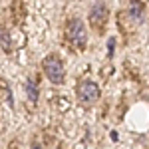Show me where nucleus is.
I'll return each instance as SVG.
<instances>
[{
	"label": "nucleus",
	"instance_id": "1",
	"mask_svg": "<svg viewBox=\"0 0 149 149\" xmlns=\"http://www.w3.org/2000/svg\"><path fill=\"white\" fill-rule=\"evenodd\" d=\"M42 70H44V76L48 78L50 84L54 86H62L66 80V70H64V62L56 56V54H48L42 60Z\"/></svg>",
	"mask_w": 149,
	"mask_h": 149
},
{
	"label": "nucleus",
	"instance_id": "2",
	"mask_svg": "<svg viewBox=\"0 0 149 149\" xmlns=\"http://www.w3.org/2000/svg\"><path fill=\"white\" fill-rule=\"evenodd\" d=\"M66 38H68V42L74 48L84 50L86 44H88V30H86V24L81 22L80 18H72V20H68V26H66Z\"/></svg>",
	"mask_w": 149,
	"mask_h": 149
},
{
	"label": "nucleus",
	"instance_id": "3",
	"mask_svg": "<svg viewBox=\"0 0 149 149\" xmlns=\"http://www.w3.org/2000/svg\"><path fill=\"white\" fill-rule=\"evenodd\" d=\"M76 93H78V100H80L84 105H95V103L100 102V88H97V84L92 81V80L80 81Z\"/></svg>",
	"mask_w": 149,
	"mask_h": 149
},
{
	"label": "nucleus",
	"instance_id": "4",
	"mask_svg": "<svg viewBox=\"0 0 149 149\" xmlns=\"http://www.w3.org/2000/svg\"><path fill=\"white\" fill-rule=\"evenodd\" d=\"M107 16H109V10L103 2H95L92 8H90V14H88V20L95 30H102L105 22H107Z\"/></svg>",
	"mask_w": 149,
	"mask_h": 149
},
{
	"label": "nucleus",
	"instance_id": "5",
	"mask_svg": "<svg viewBox=\"0 0 149 149\" xmlns=\"http://www.w3.org/2000/svg\"><path fill=\"white\" fill-rule=\"evenodd\" d=\"M24 92H26V97H28V102L36 105L38 103V95H40V90H38V84H36L34 78H28L26 84H24Z\"/></svg>",
	"mask_w": 149,
	"mask_h": 149
},
{
	"label": "nucleus",
	"instance_id": "6",
	"mask_svg": "<svg viewBox=\"0 0 149 149\" xmlns=\"http://www.w3.org/2000/svg\"><path fill=\"white\" fill-rule=\"evenodd\" d=\"M129 16H131V20H133V22H141V20H143V6H141V4H135V2H133V4H131V6H129Z\"/></svg>",
	"mask_w": 149,
	"mask_h": 149
},
{
	"label": "nucleus",
	"instance_id": "7",
	"mask_svg": "<svg viewBox=\"0 0 149 149\" xmlns=\"http://www.w3.org/2000/svg\"><path fill=\"white\" fill-rule=\"evenodd\" d=\"M113 50H115V40H113V38H109V40H107V56H109V58L113 56Z\"/></svg>",
	"mask_w": 149,
	"mask_h": 149
},
{
	"label": "nucleus",
	"instance_id": "8",
	"mask_svg": "<svg viewBox=\"0 0 149 149\" xmlns=\"http://www.w3.org/2000/svg\"><path fill=\"white\" fill-rule=\"evenodd\" d=\"M32 149H42V145L40 143H32Z\"/></svg>",
	"mask_w": 149,
	"mask_h": 149
}]
</instances>
